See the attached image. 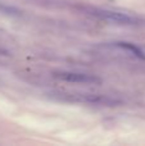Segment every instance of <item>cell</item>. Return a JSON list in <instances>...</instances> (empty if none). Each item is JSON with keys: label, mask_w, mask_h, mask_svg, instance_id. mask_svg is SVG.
<instances>
[{"label": "cell", "mask_w": 145, "mask_h": 146, "mask_svg": "<svg viewBox=\"0 0 145 146\" xmlns=\"http://www.w3.org/2000/svg\"><path fill=\"white\" fill-rule=\"evenodd\" d=\"M116 45L120 46V48L125 49V50L130 51L134 55H136L138 58H141V59H145V53L141 49H139L138 46H135L134 44H130V42H116Z\"/></svg>", "instance_id": "3957f363"}, {"label": "cell", "mask_w": 145, "mask_h": 146, "mask_svg": "<svg viewBox=\"0 0 145 146\" xmlns=\"http://www.w3.org/2000/svg\"><path fill=\"white\" fill-rule=\"evenodd\" d=\"M90 14L95 15V17L100 18L104 21H109V22L121 23V25H135L138 22V18L132 17L130 14L121 12H114V10H107V9H91L89 10Z\"/></svg>", "instance_id": "6da1fadb"}, {"label": "cell", "mask_w": 145, "mask_h": 146, "mask_svg": "<svg viewBox=\"0 0 145 146\" xmlns=\"http://www.w3.org/2000/svg\"><path fill=\"white\" fill-rule=\"evenodd\" d=\"M57 78L66 82H73V83H99L100 78L92 74H86V73H77V72H57Z\"/></svg>", "instance_id": "7a4b0ae2"}]
</instances>
